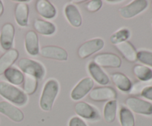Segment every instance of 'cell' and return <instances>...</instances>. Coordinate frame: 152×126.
Listing matches in <instances>:
<instances>
[{
    "mask_svg": "<svg viewBox=\"0 0 152 126\" xmlns=\"http://www.w3.org/2000/svg\"><path fill=\"white\" fill-rule=\"evenodd\" d=\"M15 36V28L11 23H6L2 26L0 32V45L4 50L12 49Z\"/></svg>",
    "mask_w": 152,
    "mask_h": 126,
    "instance_id": "7c38bea8",
    "label": "cell"
},
{
    "mask_svg": "<svg viewBox=\"0 0 152 126\" xmlns=\"http://www.w3.org/2000/svg\"><path fill=\"white\" fill-rule=\"evenodd\" d=\"M68 126H88L85 122L84 120L82 119L80 117H74L70 119L68 122Z\"/></svg>",
    "mask_w": 152,
    "mask_h": 126,
    "instance_id": "1f68e13d",
    "label": "cell"
},
{
    "mask_svg": "<svg viewBox=\"0 0 152 126\" xmlns=\"http://www.w3.org/2000/svg\"><path fill=\"white\" fill-rule=\"evenodd\" d=\"M94 62L102 68H118L122 65V60L117 54L112 53H102L96 55Z\"/></svg>",
    "mask_w": 152,
    "mask_h": 126,
    "instance_id": "9c48e42d",
    "label": "cell"
},
{
    "mask_svg": "<svg viewBox=\"0 0 152 126\" xmlns=\"http://www.w3.org/2000/svg\"><path fill=\"white\" fill-rule=\"evenodd\" d=\"M151 7H152V1H151Z\"/></svg>",
    "mask_w": 152,
    "mask_h": 126,
    "instance_id": "e575fe53",
    "label": "cell"
},
{
    "mask_svg": "<svg viewBox=\"0 0 152 126\" xmlns=\"http://www.w3.org/2000/svg\"><path fill=\"white\" fill-rule=\"evenodd\" d=\"M35 7L37 13L45 19H53L56 15L55 7L48 0H38L36 1Z\"/></svg>",
    "mask_w": 152,
    "mask_h": 126,
    "instance_id": "2e32d148",
    "label": "cell"
},
{
    "mask_svg": "<svg viewBox=\"0 0 152 126\" xmlns=\"http://www.w3.org/2000/svg\"><path fill=\"white\" fill-rule=\"evenodd\" d=\"M131 33L128 28H122L119 31H116L110 37V41L113 44H118L122 42L127 41L130 37Z\"/></svg>",
    "mask_w": 152,
    "mask_h": 126,
    "instance_id": "83f0119b",
    "label": "cell"
},
{
    "mask_svg": "<svg viewBox=\"0 0 152 126\" xmlns=\"http://www.w3.org/2000/svg\"><path fill=\"white\" fill-rule=\"evenodd\" d=\"M102 1L101 0H91L86 4V8L88 11L94 13L102 7Z\"/></svg>",
    "mask_w": 152,
    "mask_h": 126,
    "instance_id": "4dcf8cb0",
    "label": "cell"
},
{
    "mask_svg": "<svg viewBox=\"0 0 152 126\" xmlns=\"http://www.w3.org/2000/svg\"><path fill=\"white\" fill-rule=\"evenodd\" d=\"M89 73L92 76V79L96 81L101 85H106L109 83L110 79L108 76L103 71V70L96 65L94 62H91L88 66Z\"/></svg>",
    "mask_w": 152,
    "mask_h": 126,
    "instance_id": "e0dca14e",
    "label": "cell"
},
{
    "mask_svg": "<svg viewBox=\"0 0 152 126\" xmlns=\"http://www.w3.org/2000/svg\"><path fill=\"white\" fill-rule=\"evenodd\" d=\"M141 96H143L144 98L149 99V100L152 101V86L151 87H145L142 91L141 92Z\"/></svg>",
    "mask_w": 152,
    "mask_h": 126,
    "instance_id": "d6a6232c",
    "label": "cell"
},
{
    "mask_svg": "<svg viewBox=\"0 0 152 126\" xmlns=\"http://www.w3.org/2000/svg\"><path fill=\"white\" fill-rule=\"evenodd\" d=\"M34 28L37 33L44 36L53 35L56 31L54 24L40 19H37L34 21Z\"/></svg>",
    "mask_w": 152,
    "mask_h": 126,
    "instance_id": "7402d4cb",
    "label": "cell"
},
{
    "mask_svg": "<svg viewBox=\"0 0 152 126\" xmlns=\"http://www.w3.org/2000/svg\"><path fill=\"white\" fill-rule=\"evenodd\" d=\"M133 73L141 82H147L152 79V70L144 65H135L133 68Z\"/></svg>",
    "mask_w": 152,
    "mask_h": 126,
    "instance_id": "d4e9b609",
    "label": "cell"
},
{
    "mask_svg": "<svg viewBox=\"0 0 152 126\" xmlns=\"http://www.w3.org/2000/svg\"><path fill=\"white\" fill-rule=\"evenodd\" d=\"M117 101L110 100L105 104L103 108V118L108 123L114 122L117 117Z\"/></svg>",
    "mask_w": 152,
    "mask_h": 126,
    "instance_id": "cb8c5ba5",
    "label": "cell"
},
{
    "mask_svg": "<svg viewBox=\"0 0 152 126\" xmlns=\"http://www.w3.org/2000/svg\"><path fill=\"white\" fill-rule=\"evenodd\" d=\"M125 102L130 111L142 115H152V104L147 101L132 96L127 98Z\"/></svg>",
    "mask_w": 152,
    "mask_h": 126,
    "instance_id": "ba28073f",
    "label": "cell"
},
{
    "mask_svg": "<svg viewBox=\"0 0 152 126\" xmlns=\"http://www.w3.org/2000/svg\"><path fill=\"white\" fill-rule=\"evenodd\" d=\"M0 113L15 122H21L25 117L23 112L19 108L6 101L0 102Z\"/></svg>",
    "mask_w": 152,
    "mask_h": 126,
    "instance_id": "4fadbf2b",
    "label": "cell"
},
{
    "mask_svg": "<svg viewBox=\"0 0 152 126\" xmlns=\"http://www.w3.org/2000/svg\"><path fill=\"white\" fill-rule=\"evenodd\" d=\"M18 66L22 73L35 77L37 79H42L45 74L44 66L40 62L28 58L21 59Z\"/></svg>",
    "mask_w": 152,
    "mask_h": 126,
    "instance_id": "3957f363",
    "label": "cell"
},
{
    "mask_svg": "<svg viewBox=\"0 0 152 126\" xmlns=\"http://www.w3.org/2000/svg\"><path fill=\"white\" fill-rule=\"evenodd\" d=\"M120 122L122 126H134L135 119L132 111L125 106L120 110Z\"/></svg>",
    "mask_w": 152,
    "mask_h": 126,
    "instance_id": "484cf974",
    "label": "cell"
},
{
    "mask_svg": "<svg viewBox=\"0 0 152 126\" xmlns=\"http://www.w3.org/2000/svg\"><path fill=\"white\" fill-rule=\"evenodd\" d=\"M104 45H105V42L102 39H93L82 44L78 48L77 54L80 59H86L93 55L94 53L102 50Z\"/></svg>",
    "mask_w": 152,
    "mask_h": 126,
    "instance_id": "277c9868",
    "label": "cell"
},
{
    "mask_svg": "<svg viewBox=\"0 0 152 126\" xmlns=\"http://www.w3.org/2000/svg\"><path fill=\"white\" fill-rule=\"evenodd\" d=\"M65 15L67 20L74 28H79L83 23V18L79 9L73 4H68L65 7Z\"/></svg>",
    "mask_w": 152,
    "mask_h": 126,
    "instance_id": "ac0fdd59",
    "label": "cell"
},
{
    "mask_svg": "<svg viewBox=\"0 0 152 126\" xmlns=\"http://www.w3.org/2000/svg\"><path fill=\"white\" fill-rule=\"evenodd\" d=\"M0 96L19 106L25 105L28 101L24 91L6 82H0Z\"/></svg>",
    "mask_w": 152,
    "mask_h": 126,
    "instance_id": "7a4b0ae2",
    "label": "cell"
},
{
    "mask_svg": "<svg viewBox=\"0 0 152 126\" xmlns=\"http://www.w3.org/2000/svg\"><path fill=\"white\" fill-rule=\"evenodd\" d=\"M94 84V82L90 77H86L81 79L71 90V99L74 101H78L84 98L88 93H90Z\"/></svg>",
    "mask_w": 152,
    "mask_h": 126,
    "instance_id": "30bf717a",
    "label": "cell"
},
{
    "mask_svg": "<svg viewBox=\"0 0 152 126\" xmlns=\"http://www.w3.org/2000/svg\"><path fill=\"white\" fill-rule=\"evenodd\" d=\"M39 53L42 57L58 61H66L68 57L65 49L54 45L44 46L39 50Z\"/></svg>",
    "mask_w": 152,
    "mask_h": 126,
    "instance_id": "8fae6325",
    "label": "cell"
},
{
    "mask_svg": "<svg viewBox=\"0 0 152 126\" xmlns=\"http://www.w3.org/2000/svg\"><path fill=\"white\" fill-rule=\"evenodd\" d=\"M75 112L79 117L90 121H98L101 116L98 110L86 102H79L74 106Z\"/></svg>",
    "mask_w": 152,
    "mask_h": 126,
    "instance_id": "52a82bcc",
    "label": "cell"
},
{
    "mask_svg": "<svg viewBox=\"0 0 152 126\" xmlns=\"http://www.w3.org/2000/svg\"><path fill=\"white\" fill-rule=\"evenodd\" d=\"M152 86V79L147 82H140L136 83L134 86H132V88L131 90V93L132 94H138L142 91V90L145 87H151Z\"/></svg>",
    "mask_w": 152,
    "mask_h": 126,
    "instance_id": "f546056e",
    "label": "cell"
},
{
    "mask_svg": "<svg viewBox=\"0 0 152 126\" xmlns=\"http://www.w3.org/2000/svg\"><path fill=\"white\" fill-rule=\"evenodd\" d=\"M137 59L142 63L152 67V52L147 50L137 52Z\"/></svg>",
    "mask_w": 152,
    "mask_h": 126,
    "instance_id": "f1b7e54d",
    "label": "cell"
},
{
    "mask_svg": "<svg viewBox=\"0 0 152 126\" xmlns=\"http://www.w3.org/2000/svg\"><path fill=\"white\" fill-rule=\"evenodd\" d=\"M6 79L13 85H19L22 84L25 79V75L20 70L13 67H10L4 73Z\"/></svg>",
    "mask_w": 152,
    "mask_h": 126,
    "instance_id": "603a6c76",
    "label": "cell"
},
{
    "mask_svg": "<svg viewBox=\"0 0 152 126\" xmlns=\"http://www.w3.org/2000/svg\"><path fill=\"white\" fill-rule=\"evenodd\" d=\"M59 91V84L56 80L49 79L45 84L39 100L40 108L45 111L52 109L54 101Z\"/></svg>",
    "mask_w": 152,
    "mask_h": 126,
    "instance_id": "6da1fadb",
    "label": "cell"
},
{
    "mask_svg": "<svg viewBox=\"0 0 152 126\" xmlns=\"http://www.w3.org/2000/svg\"><path fill=\"white\" fill-rule=\"evenodd\" d=\"M25 47L26 51L31 56H37L39 53V44L37 33L29 31L26 33L25 37Z\"/></svg>",
    "mask_w": 152,
    "mask_h": 126,
    "instance_id": "9a60e30c",
    "label": "cell"
},
{
    "mask_svg": "<svg viewBox=\"0 0 152 126\" xmlns=\"http://www.w3.org/2000/svg\"><path fill=\"white\" fill-rule=\"evenodd\" d=\"M4 13V6H3L2 1H0V16Z\"/></svg>",
    "mask_w": 152,
    "mask_h": 126,
    "instance_id": "836d02e7",
    "label": "cell"
},
{
    "mask_svg": "<svg viewBox=\"0 0 152 126\" xmlns=\"http://www.w3.org/2000/svg\"><path fill=\"white\" fill-rule=\"evenodd\" d=\"M19 51L16 49H10L0 56V75L13 65L19 58Z\"/></svg>",
    "mask_w": 152,
    "mask_h": 126,
    "instance_id": "d6986e66",
    "label": "cell"
},
{
    "mask_svg": "<svg viewBox=\"0 0 152 126\" xmlns=\"http://www.w3.org/2000/svg\"><path fill=\"white\" fill-rule=\"evenodd\" d=\"M111 80L117 88L125 93H129L132 88V82L125 74L120 72L113 73L111 74Z\"/></svg>",
    "mask_w": 152,
    "mask_h": 126,
    "instance_id": "44dd1931",
    "label": "cell"
},
{
    "mask_svg": "<svg viewBox=\"0 0 152 126\" xmlns=\"http://www.w3.org/2000/svg\"><path fill=\"white\" fill-rule=\"evenodd\" d=\"M115 47L127 61L134 62L137 60V52L130 42L126 41L120 44H116Z\"/></svg>",
    "mask_w": 152,
    "mask_h": 126,
    "instance_id": "ffe728a7",
    "label": "cell"
},
{
    "mask_svg": "<svg viewBox=\"0 0 152 126\" xmlns=\"http://www.w3.org/2000/svg\"><path fill=\"white\" fill-rule=\"evenodd\" d=\"M28 2H30V1H21L18 2L15 7V19L21 27H27L28 25L29 6L27 4Z\"/></svg>",
    "mask_w": 152,
    "mask_h": 126,
    "instance_id": "5bb4252c",
    "label": "cell"
},
{
    "mask_svg": "<svg viewBox=\"0 0 152 126\" xmlns=\"http://www.w3.org/2000/svg\"><path fill=\"white\" fill-rule=\"evenodd\" d=\"M147 7L148 1L145 0H135L124 7H120L118 11L124 19H131L142 13Z\"/></svg>",
    "mask_w": 152,
    "mask_h": 126,
    "instance_id": "8992f818",
    "label": "cell"
},
{
    "mask_svg": "<svg viewBox=\"0 0 152 126\" xmlns=\"http://www.w3.org/2000/svg\"><path fill=\"white\" fill-rule=\"evenodd\" d=\"M88 96L94 102H105L117 99V93L115 89L111 86L97 87L91 90Z\"/></svg>",
    "mask_w": 152,
    "mask_h": 126,
    "instance_id": "5b68a950",
    "label": "cell"
},
{
    "mask_svg": "<svg viewBox=\"0 0 152 126\" xmlns=\"http://www.w3.org/2000/svg\"><path fill=\"white\" fill-rule=\"evenodd\" d=\"M23 90L26 95H32L38 87V81L34 76L25 75L23 82Z\"/></svg>",
    "mask_w": 152,
    "mask_h": 126,
    "instance_id": "4316f807",
    "label": "cell"
},
{
    "mask_svg": "<svg viewBox=\"0 0 152 126\" xmlns=\"http://www.w3.org/2000/svg\"><path fill=\"white\" fill-rule=\"evenodd\" d=\"M0 122H1V120H0Z\"/></svg>",
    "mask_w": 152,
    "mask_h": 126,
    "instance_id": "d590c367",
    "label": "cell"
}]
</instances>
